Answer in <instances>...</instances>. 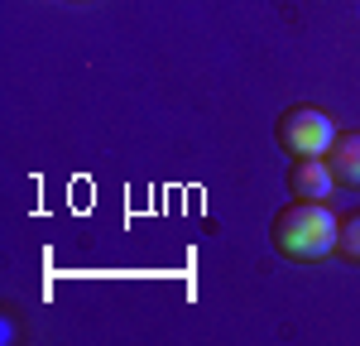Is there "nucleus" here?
<instances>
[{"label":"nucleus","instance_id":"1","mask_svg":"<svg viewBox=\"0 0 360 346\" xmlns=\"http://www.w3.org/2000/svg\"><path fill=\"white\" fill-rule=\"evenodd\" d=\"M336 226H341V217H336L327 202L293 198L288 207L274 212L269 241H274V250L283 260H293V264H317V260L336 255Z\"/></svg>","mask_w":360,"mask_h":346},{"label":"nucleus","instance_id":"2","mask_svg":"<svg viewBox=\"0 0 360 346\" xmlns=\"http://www.w3.org/2000/svg\"><path fill=\"white\" fill-rule=\"evenodd\" d=\"M336 135L341 130L332 125V115L317 111V106H288L274 120V144L288 159H327Z\"/></svg>","mask_w":360,"mask_h":346},{"label":"nucleus","instance_id":"4","mask_svg":"<svg viewBox=\"0 0 360 346\" xmlns=\"http://www.w3.org/2000/svg\"><path fill=\"white\" fill-rule=\"evenodd\" d=\"M327 164H332L336 183L346 188H360V130H341L327 149Z\"/></svg>","mask_w":360,"mask_h":346},{"label":"nucleus","instance_id":"3","mask_svg":"<svg viewBox=\"0 0 360 346\" xmlns=\"http://www.w3.org/2000/svg\"><path fill=\"white\" fill-rule=\"evenodd\" d=\"M288 193L293 198H303V202H327L332 198V188H336V173L327 159H293V169H288Z\"/></svg>","mask_w":360,"mask_h":346},{"label":"nucleus","instance_id":"5","mask_svg":"<svg viewBox=\"0 0 360 346\" xmlns=\"http://www.w3.org/2000/svg\"><path fill=\"white\" fill-rule=\"evenodd\" d=\"M336 255L360 264V212H346L341 226H336Z\"/></svg>","mask_w":360,"mask_h":346}]
</instances>
